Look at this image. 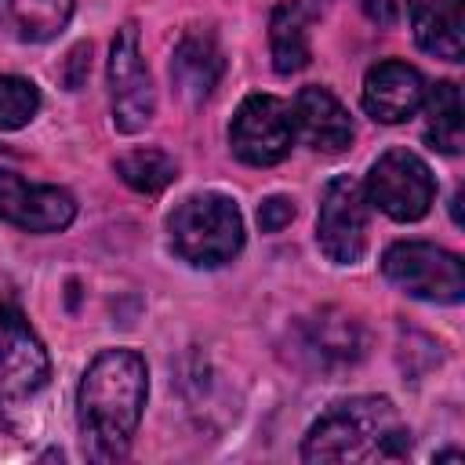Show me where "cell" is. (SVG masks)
<instances>
[{"label": "cell", "mask_w": 465, "mask_h": 465, "mask_svg": "<svg viewBox=\"0 0 465 465\" xmlns=\"http://www.w3.org/2000/svg\"><path fill=\"white\" fill-rule=\"evenodd\" d=\"M145 392H149V374L138 352L105 349L91 360V367L80 378V392H76L87 458L116 461L127 454L131 436L142 421Z\"/></svg>", "instance_id": "1"}, {"label": "cell", "mask_w": 465, "mask_h": 465, "mask_svg": "<svg viewBox=\"0 0 465 465\" xmlns=\"http://www.w3.org/2000/svg\"><path fill=\"white\" fill-rule=\"evenodd\" d=\"M411 432L385 396H352L334 403L305 436V461H396L407 458Z\"/></svg>", "instance_id": "2"}, {"label": "cell", "mask_w": 465, "mask_h": 465, "mask_svg": "<svg viewBox=\"0 0 465 465\" xmlns=\"http://www.w3.org/2000/svg\"><path fill=\"white\" fill-rule=\"evenodd\" d=\"M171 247L189 265H225L243 247V218L229 196L203 193L189 196L174 207L171 222Z\"/></svg>", "instance_id": "3"}, {"label": "cell", "mask_w": 465, "mask_h": 465, "mask_svg": "<svg viewBox=\"0 0 465 465\" xmlns=\"http://www.w3.org/2000/svg\"><path fill=\"white\" fill-rule=\"evenodd\" d=\"M381 272L392 287L425 298V302H443L454 305L465 294V269L461 258L425 243V240H400L381 254Z\"/></svg>", "instance_id": "4"}, {"label": "cell", "mask_w": 465, "mask_h": 465, "mask_svg": "<svg viewBox=\"0 0 465 465\" xmlns=\"http://www.w3.org/2000/svg\"><path fill=\"white\" fill-rule=\"evenodd\" d=\"M363 193L389 218H396V222H418L432 207L436 182H432V171L425 167V160H418L407 149H389V153H381L374 160Z\"/></svg>", "instance_id": "5"}, {"label": "cell", "mask_w": 465, "mask_h": 465, "mask_svg": "<svg viewBox=\"0 0 465 465\" xmlns=\"http://www.w3.org/2000/svg\"><path fill=\"white\" fill-rule=\"evenodd\" d=\"M229 145L236 160L251 167L280 163L294 145V120L291 109L272 94H247L229 124Z\"/></svg>", "instance_id": "6"}, {"label": "cell", "mask_w": 465, "mask_h": 465, "mask_svg": "<svg viewBox=\"0 0 465 465\" xmlns=\"http://www.w3.org/2000/svg\"><path fill=\"white\" fill-rule=\"evenodd\" d=\"M367 211H371V200L356 178L341 174L327 182L320 214H316V240L331 262L338 265L360 262L367 247Z\"/></svg>", "instance_id": "7"}, {"label": "cell", "mask_w": 465, "mask_h": 465, "mask_svg": "<svg viewBox=\"0 0 465 465\" xmlns=\"http://www.w3.org/2000/svg\"><path fill=\"white\" fill-rule=\"evenodd\" d=\"M109 98H113V124L124 134L142 131L153 120V80L138 51V29L127 22L116 29L109 47Z\"/></svg>", "instance_id": "8"}, {"label": "cell", "mask_w": 465, "mask_h": 465, "mask_svg": "<svg viewBox=\"0 0 465 465\" xmlns=\"http://www.w3.org/2000/svg\"><path fill=\"white\" fill-rule=\"evenodd\" d=\"M47 352L40 338L33 334L29 320L0 302V396L7 400H25L47 381Z\"/></svg>", "instance_id": "9"}, {"label": "cell", "mask_w": 465, "mask_h": 465, "mask_svg": "<svg viewBox=\"0 0 465 465\" xmlns=\"http://www.w3.org/2000/svg\"><path fill=\"white\" fill-rule=\"evenodd\" d=\"M76 203L58 185H36L15 171H0V218L25 232H58L73 222Z\"/></svg>", "instance_id": "10"}, {"label": "cell", "mask_w": 465, "mask_h": 465, "mask_svg": "<svg viewBox=\"0 0 465 465\" xmlns=\"http://www.w3.org/2000/svg\"><path fill=\"white\" fill-rule=\"evenodd\" d=\"M425 102V80L407 62H378L367 69L363 80V109L378 124H403L411 120Z\"/></svg>", "instance_id": "11"}, {"label": "cell", "mask_w": 465, "mask_h": 465, "mask_svg": "<svg viewBox=\"0 0 465 465\" xmlns=\"http://www.w3.org/2000/svg\"><path fill=\"white\" fill-rule=\"evenodd\" d=\"M291 120H294V134H302V142L316 153L334 156L352 145V120L327 87H302Z\"/></svg>", "instance_id": "12"}, {"label": "cell", "mask_w": 465, "mask_h": 465, "mask_svg": "<svg viewBox=\"0 0 465 465\" xmlns=\"http://www.w3.org/2000/svg\"><path fill=\"white\" fill-rule=\"evenodd\" d=\"M465 0H407L411 11V25H414V40L421 51L458 62L465 51Z\"/></svg>", "instance_id": "13"}, {"label": "cell", "mask_w": 465, "mask_h": 465, "mask_svg": "<svg viewBox=\"0 0 465 465\" xmlns=\"http://www.w3.org/2000/svg\"><path fill=\"white\" fill-rule=\"evenodd\" d=\"M218 76H222V51H218L214 36L203 29L185 33L171 58V80H174L178 94L189 102H203L214 91Z\"/></svg>", "instance_id": "14"}, {"label": "cell", "mask_w": 465, "mask_h": 465, "mask_svg": "<svg viewBox=\"0 0 465 465\" xmlns=\"http://www.w3.org/2000/svg\"><path fill=\"white\" fill-rule=\"evenodd\" d=\"M73 0H0V25L25 44H44L65 29Z\"/></svg>", "instance_id": "15"}, {"label": "cell", "mask_w": 465, "mask_h": 465, "mask_svg": "<svg viewBox=\"0 0 465 465\" xmlns=\"http://www.w3.org/2000/svg\"><path fill=\"white\" fill-rule=\"evenodd\" d=\"M269 51L276 73H298L309 65V18L298 0H280L269 18Z\"/></svg>", "instance_id": "16"}, {"label": "cell", "mask_w": 465, "mask_h": 465, "mask_svg": "<svg viewBox=\"0 0 465 465\" xmlns=\"http://www.w3.org/2000/svg\"><path fill=\"white\" fill-rule=\"evenodd\" d=\"M425 138L432 149L454 156L465 149V105H461V91L458 84L443 80L429 91L425 98Z\"/></svg>", "instance_id": "17"}, {"label": "cell", "mask_w": 465, "mask_h": 465, "mask_svg": "<svg viewBox=\"0 0 465 465\" xmlns=\"http://www.w3.org/2000/svg\"><path fill=\"white\" fill-rule=\"evenodd\" d=\"M116 174H120L134 193L153 196V193L167 189L178 171H174V160H171L167 153H160V149H134V153H124V156L116 160Z\"/></svg>", "instance_id": "18"}, {"label": "cell", "mask_w": 465, "mask_h": 465, "mask_svg": "<svg viewBox=\"0 0 465 465\" xmlns=\"http://www.w3.org/2000/svg\"><path fill=\"white\" fill-rule=\"evenodd\" d=\"M40 109V91L33 80L0 76V131L25 127Z\"/></svg>", "instance_id": "19"}, {"label": "cell", "mask_w": 465, "mask_h": 465, "mask_svg": "<svg viewBox=\"0 0 465 465\" xmlns=\"http://www.w3.org/2000/svg\"><path fill=\"white\" fill-rule=\"evenodd\" d=\"M294 218V203L287 196H269L262 207H258V225L265 232H280L287 222Z\"/></svg>", "instance_id": "20"}, {"label": "cell", "mask_w": 465, "mask_h": 465, "mask_svg": "<svg viewBox=\"0 0 465 465\" xmlns=\"http://www.w3.org/2000/svg\"><path fill=\"white\" fill-rule=\"evenodd\" d=\"M363 11L371 15V18H378V22H392L396 18V11H392V0H363Z\"/></svg>", "instance_id": "21"}, {"label": "cell", "mask_w": 465, "mask_h": 465, "mask_svg": "<svg viewBox=\"0 0 465 465\" xmlns=\"http://www.w3.org/2000/svg\"><path fill=\"white\" fill-rule=\"evenodd\" d=\"M436 461H461V454H458V450H447V454H440Z\"/></svg>", "instance_id": "22"}]
</instances>
